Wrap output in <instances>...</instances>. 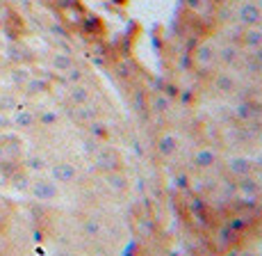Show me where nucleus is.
<instances>
[{
    "label": "nucleus",
    "instance_id": "obj_1",
    "mask_svg": "<svg viewBox=\"0 0 262 256\" xmlns=\"http://www.w3.org/2000/svg\"><path fill=\"white\" fill-rule=\"evenodd\" d=\"M14 122H16L18 126H30V124H32V114L30 112H18L16 117H14Z\"/></svg>",
    "mask_w": 262,
    "mask_h": 256
}]
</instances>
